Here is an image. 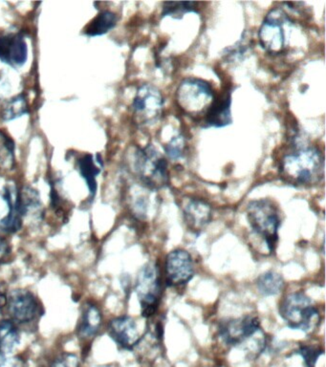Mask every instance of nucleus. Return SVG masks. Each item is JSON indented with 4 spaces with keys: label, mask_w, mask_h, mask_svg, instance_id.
Wrapping results in <instances>:
<instances>
[{
    "label": "nucleus",
    "mask_w": 326,
    "mask_h": 367,
    "mask_svg": "<svg viewBox=\"0 0 326 367\" xmlns=\"http://www.w3.org/2000/svg\"><path fill=\"white\" fill-rule=\"evenodd\" d=\"M118 18L110 11L100 12L95 18L85 28V33L88 37L103 36L116 26Z\"/></svg>",
    "instance_id": "a211bd4d"
},
{
    "label": "nucleus",
    "mask_w": 326,
    "mask_h": 367,
    "mask_svg": "<svg viewBox=\"0 0 326 367\" xmlns=\"http://www.w3.org/2000/svg\"><path fill=\"white\" fill-rule=\"evenodd\" d=\"M280 177L285 183L295 187L312 186L325 176V159L316 146L294 137L288 150L280 158Z\"/></svg>",
    "instance_id": "f257e3e1"
},
{
    "label": "nucleus",
    "mask_w": 326,
    "mask_h": 367,
    "mask_svg": "<svg viewBox=\"0 0 326 367\" xmlns=\"http://www.w3.org/2000/svg\"><path fill=\"white\" fill-rule=\"evenodd\" d=\"M10 253V247L8 242L5 241L3 237L0 236V263L8 256Z\"/></svg>",
    "instance_id": "cd10ccee"
},
{
    "label": "nucleus",
    "mask_w": 326,
    "mask_h": 367,
    "mask_svg": "<svg viewBox=\"0 0 326 367\" xmlns=\"http://www.w3.org/2000/svg\"><path fill=\"white\" fill-rule=\"evenodd\" d=\"M14 143L3 131H0V169L3 170L14 169Z\"/></svg>",
    "instance_id": "b1692460"
},
{
    "label": "nucleus",
    "mask_w": 326,
    "mask_h": 367,
    "mask_svg": "<svg viewBox=\"0 0 326 367\" xmlns=\"http://www.w3.org/2000/svg\"><path fill=\"white\" fill-rule=\"evenodd\" d=\"M260 323L256 316H247L225 321L219 327V335L227 344L241 345L260 331Z\"/></svg>",
    "instance_id": "9d476101"
},
{
    "label": "nucleus",
    "mask_w": 326,
    "mask_h": 367,
    "mask_svg": "<svg viewBox=\"0 0 326 367\" xmlns=\"http://www.w3.org/2000/svg\"><path fill=\"white\" fill-rule=\"evenodd\" d=\"M298 353L303 357L304 363H305L308 367H315L316 363H317L318 359L320 358L321 355H323V350L316 349L313 346H301L299 349Z\"/></svg>",
    "instance_id": "a878e982"
},
{
    "label": "nucleus",
    "mask_w": 326,
    "mask_h": 367,
    "mask_svg": "<svg viewBox=\"0 0 326 367\" xmlns=\"http://www.w3.org/2000/svg\"><path fill=\"white\" fill-rule=\"evenodd\" d=\"M109 333L111 339L124 349H133L142 339L135 321L128 316L110 321Z\"/></svg>",
    "instance_id": "ddd939ff"
},
{
    "label": "nucleus",
    "mask_w": 326,
    "mask_h": 367,
    "mask_svg": "<svg viewBox=\"0 0 326 367\" xmlns=\"http://www.w3.org/2000/svg\"><path fill=\"white\" fill-rule=\"evenodd\" d=\"M18 342V331L13 321H2L0 323V356L12 353Z\"/></svg>",
    "instance_id": "aec40b11"
},
{
    "label": "nucleus",
    "mask_w": 326,
    "mask_h": 367,
    "mask_svg": "<svg viewBox=\"0 0 326 367\" xmlns=\"http://www.w3.org/2000/svg\"><path fill=\"white\" fill-rule=\"evenodd\" d=\"M100 325L102 314L99 309L93 304H86L78 327L79 336L83 339H90L97 334Z\"/></svg>",
    "instance_id": "f3484780"
},
{
    "label": "nucleus",
    "mask_w": 326,
    "mask_h": 367,
    "mask_svg": "<svg viewBox=\"0 0 326 367\" xmlns=\"http://www.w3.org/2000/svg\"><path fill=\"white\" fill-rule=\"evenodd\" d=\"M8 311L13 323H27L32 321L38 311L35 297L26 290H14L9 295Z\"/></svg>",
    "instance_id": "f8f14e48"
},
{
    "label": "nucleus",
    "mask_w": 326,
    "mask_h": 367,
    "mask_svg": "<svg viewBox=\"0 0 326 367\" xmlns=\"http://www.w3.org/2000/svg\"><path fill=\"white\" fill-rule=\"evenodd\" d=\"M28 113L27 100L23 95H19L18 97H14L10 100L6 105H4L1 110L0 117L5 122L13 121V120L19 118L23 115Z\"/></svg>",
    "instance_id": "5701e85b"
},
{
    "label": "nucleus",
    "mask_w": 326,
    "mask_h": 367,
    "mask_svg": "<svg viewBox=\"0 0 326 367\" xmlns=\"http://www.w3.org/2000/svg\"><path fill=\"white\" fill-rule=\"evenodd\" d=\"M204 127H222L232 124V91L222 93L219 97H215L212 105L203 118Z\"/></svg>",
    "instance_id": "2eb2a0df"
},
{
    "label": "nucleus",
    "mask_w": 326,
    "mask_h": 367,
    "mask_svg": "<svg viewBox=\"0 0 326 367\" xmlns=\"http://www.w3.org/2000/svg\"><path fill=\"white\" fill-rule=\"evenodd\" d=\"M165 273L169 286L187 284L194 275L193 259L191 254L182 249L170 252L165 258Z\"/></svg>",
    "instance_id": "1a4fd4ad"
},
{
    "label": "nucleus",
    "mask_w": 326,
    "mask_h": 367,
    "mask_svg": "<svg viewBox=\"0 0 326 367\" xmlns=\"http://www.w3.org/2000/svg\"><path fill=\"white\" fill-rule=\"evenodd\" d=\"M246 213L252 230L264 241L269 253H273L279 239V208L269 199H258L248 204Z\"/></svg>",
    "instance_id": "20e7f679"
},
{
    "label": "nucleus",
    "mask_w": 326,
    "mask_h": 367,
    "mask_svg": "<svg viewBox=\"0 0 326 367\" xmlns=\"http://www.w3.org/2000/svg\"><path fill=\"white\" fill-rule=\"evenodd\" d=\"M294 26V21L284 10H271L258 31L261 47L271 55L284 54L289 46Z\"/></svg>",
    "instance_id": "39448f33"
},
{
    "label": "nucleus",
    "mask_w": 326,
    "mask_h": 367,
    "mask_svg": "<svg viewBox=\"0 0 326 367\" xmlns=\"http://www.w3.org/2000/svg\"><path fill=\"white\" fill-rule=\"evenodd\" d=\"M165 100L157 86L145 83L138 88L133 103L134 119L141 126H150L160 121Z\"/></svg>",
    "instance_id": "0eeeda50"
},
{
    "label": "nucleus",
    "mask_w": 326,
    "mask_h": 367,
    "mask_svg": "<svg viewBox=\"0 0 326 367\" xmlns=\"http://www.w3.org/2000/svg\"><path fill=\"white\" fill-rule=\"evenodd\" d=\"M185 223L189 231L198 234L210 224L212 220V207L206 201L189 198L183 206Z\"/></svg>",
    "instance_id": "4468645a"
},
{
    "label": "nucleus",
    "mask_w": 326,
    "mask_h": 367,
    "mask_svg": "<svg viewBox=\"0 0 326 367\" xmlns=\"http://www.w3.org/2000/svg\"><path fill=\"white\" fill-rule=\"evenodd\" d=\"M27 57V44L21 33H0V61L16 68L23 66Z\"/></svg>",
    "instance_id": "9b49d317"
},
{
    "label": "nucleus",
    "mask_w": 326,
    "mask_h": 367,
    "mask_svg": "<svg viewBox=\"0 0 326 367\" xmlns=\"http://www.w3.org/2000/svg\"><path fill=\"white\" fill-rule=\"evenodd\" d=\"M215 98V92L210 83L194 77L182 81L175 94L179 109L194 120L205 117Z\"/></svg>",
    "instance_id": "7ed1b4c3"
},
{
    "label": "nucleus",
    "mask_w": 326,
    "mask_h": 367,
    "mask_svg": "<svg viewBox=\"0 0 326 367\" xmlns=\"http://www.w3.org/2000/svg\"><path fill=\"white\" fill-rule=\"evenodd\" d=\"M133 169L141 184L150 191H158L169 184L167 161L152 144L134 151Z\"/></svg>",
    "instance_id": "f03ea898"
},
{
    "label": "nucleus",
    "mask_w": 326,
    "mask_h": 367,
    "mask_svg": "<svg viewBox=\"0 0 326 367\" xmlns=\"http://www.w3.org/2000/svg\"><path fill=\"white\" fill-rule=\"evenodd\" d=\"M50 367H80L78 357L74 354H64L59 358L55 359Z\"/></svg>",
    "instance_id": "bb28decb"
},
{
    "label": "nucleus",
    "mask_w": 326,
    "mask_h": 367,
    "mask_svg": "<svg viewBox=\"0 0 326 367\" xmlns=\"http://www.w3.org/2000/svg\"><path fill=\"white\" fill-rule=\"evenodd\" d=\"M77 165L81 177L85 180L86 185L90 189V195L93 198L97 191L96 178L100 174V167L96 165L94 157L91 154H86L80 158L77 162Z\"/></svg>",
    "instance_id": "6ab92c4d"
},
{
    "label": "nucleus",
    "mask_w": 326,
    "mask_h": 367,
    "mask_svg": "<svg viewBox=\"0 0 326 367\" xmlns=\"http://www.w3.org/2000/svg\"><path fill=\"white\" fill-rule=\"evenodd\" d=\"M256 287L263 296H275L284 289V280L280 273L267 272L260 275L256 280Z\"/></svg>",
    "instance_id": "412c9836"
},
{
    "label": "nucleus",
    "mask_w": 326,
    "mask_h": 367,
    "mask_svg": "<svg viewBox=\"0 0 326 367\" xmlns=\"http://www.w3.org/2000/svg\"><path fill=\"white\" fill-rule=\"evenodd\" d=\"M3 198L8 204L9 213L0 220V231L5 232H18L23 225V213L19 202V191L14 187H5Z\"/></svg>",
    "instance_id": "dca6fc26"
},
{
    "label": "nucleus",
    "mask_w": 326,
    "mask_h": 367,
    "mask_svg": "<svg viewBox=\"0 0 326 367\" xmlns=\"http://www.w3.org/2000/svg\"><path fill=\"white\" fill-rule=\"evenodd\" d=\"M198 2H164L161 16L162 18L169 16L174 19H181L187 14H198Z\"/></svg>",
    "instance_id": "4be33fe9"
},
{
    "label": "nucleus",
    "mask_w": 326,
    "mask_h": 367,
    "mask_svg": "<svg viewBox=\"0 0 326 367\" xmlns=\"http://www.w3.org/2000/svg\"><path fill=\"white\" fill-rule=\"evenodd\" d=\"M0 367H23V364L16 359H7L0 356Z\"/></svg>",
    "instance_id": "c85d7f7f"
},
{
    "label": "nucleus",
    "mask_w": 326,
    "mask_h": 367,
    "mask_svg": "<svg viewBox=\"0 0 326 367\" xmlns=\"http://www.w3.org/2000/svg\"><path fill=\"white\" fill-rule=\"evenodd\" d=\"M135 290L142 316H152L157 310L162 292L159 270L155 264L148 263L141 269L136 280Z\"/></svg>",
    "instance_id": "6e6552de"
},
{
    "label": "nucleus",
    "mask_w": 326,
    "mask_h": 367,
    "mask_svg": "<svg viewBox=\"0 0 326 367\" xmlns=\"http://www.w3.org/2000/svg\"><path fill=\"white\" fill-rule=\"evenodd\" d=\"M187 150L186 138L182 134H177L164 146L165 155L172 160H179L184 157Z\"/></svg>",
    "instance_id": "393cba45"
},
{
    "label": "nucleus",
    "mask_w": 326,
    "mask_h": 367,
    "mask_svg": "<svg viewBox=\"0 0 326 367\" xmlns=\"http://www.w3.org/2000/svg\"><path fill=\"white\" fill-rule=\"evenodd\" d=\"M280 315L290 328L311 332L320 323V312L313 301L301 292L291 293L280 304Z\"/></svg>",
    "instance_id": "423d86ee"
}]
</instances>
